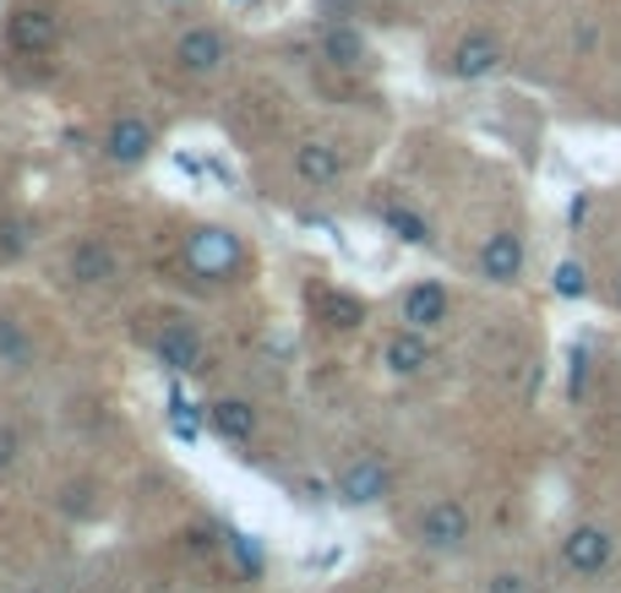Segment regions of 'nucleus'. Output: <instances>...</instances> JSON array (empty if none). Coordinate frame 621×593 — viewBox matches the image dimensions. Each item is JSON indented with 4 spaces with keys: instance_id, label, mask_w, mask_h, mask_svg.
Returning a JSON list of instances; mask_svg holds the SVG:
<instances>
[{
    "instance_id": "nucleus-9",
    "label": "nucleus",
    "mask_w": 621,
    "mask_h": 593,
    "mask_svg": "<svg viewBox=\"0 0 621 593\" xmlns=\"http://www.w3.org/2000/svg\"><path fill=\"white\" fill-rule=\"evenodd\" d=\"M502 66V39H491V34H469L458 50H453V77H464V83H480V77H491Z\"/></svg>"
},
{
    "instance_id": "nucleus-13",
    "label": "nucleus",
    "mask_w": 621,
    "mask_h": 593,
    "mask_svg": "<svg viewBox=\"0 0 621 593\" xmlns=\"http://www.w3.org/2000/svg\"><path fill=\"white\" fill-rule=\"evenodd\" d=\"M55 39H61V23H55V12H45V7H28V12H17V17H12V45H17V50H28V55H45V50H55Z\"/></svg>"
},
{
    "instance_id": "nucleus-17",
    "label": "nucleus",
    "mask_w": 621,
    "mask_h": 593,
    "mask_svg": "<svg viewBox=\"0 0 621 593\" xmlns=\"http://www.w3.org/2000/svg\"><path fill=\"white\" fill-rule=\"evenodd\" d=\"M322 50H328V61H333V66H344V72L366 66V39H360L350 23H333V28H328V39H322Z\"/></svg>"
},
{
    "instance_id": "nucleus-19",
    "label": "nucleus",
    "mask_w": 621,
    "mask_h": 593,
    "mask_svg": "<svg viewBox=\"0 0 621 593\" xmlns=\"http://www.w3.org/2000/svg\"><path fill=\"white\" fill-rule=\"evenodd\" d=\"M556 294H561V300H583V294H588L583 262H561V267H556Z\"/></svg>"
},
{
    "instance_id": "nucleus-6",
    "label": "nucleus",
    "mask_w": 621,
    "mask_h": 593,
    "mask_svg": "<svg viewBox=\"0 0 621 593\" xmlns=\"http://www.w3.org/2000/svg\"><path fill=\"white\" fill-rule=\"evenodd\" d=\"M447 305H453L447 289H442L436 278H426V283H409V289H404V300H398V321L431 332L436 321H447Z\"/></svg>"
},
{
    "instance_id": "nucleus-2",
    "label": "nucleus",
    "mask_w": 621,
    "mask_h": 593,
    "mask_svg": "<svg viewBox=\"0 0 621 593\" xmlns=\"http://www.w3.org/2000/svg\"><path fill=\"white\" fill-rule=\"evenodd\" d=\"M388 490H393V468H388V457H377V452L350 457V463L339 468V479H333V495H339L344 506H371V501H382Z\"/></svg>"
},
{
    "instance_id": "nucleus-3",
    "label": "nucleus",
    "mask_w": 621,
    "mask_h": 593,
    "mask_svg": "<svg viewBox=\"0 0 621 593\" xmlns=\"http://www.w3.org/2000/svg\"><path fill=\"white\" fill-rule=\"evenodd\" d=\"M610 560H616V539H610V528H599V522H578V528L561 539V566L578 571V577H599Z\"/></svg>"
},
{
    "instance_id": "nucleus-12",
    "label": "nucleus",
    "mask_w": 621,
    "mask_h": 593,
    "mask_svg": "<svg viewBox=\"0 0 621 593\" xmlns=\"http://www.w3.org/2000/svg\"><path fill=\"white\" fill-rule=\"evenodd\" d=\"M294 175H300L305 186H333V180L344 175V153H339L333 142H300V148H294Z\"/></svg>"
},
{
    "instance_id": "nucleus-10",
    "label": "nucleus",
    "mask_w": 621,
    "mask_h": 593,
    "mask_svg": "<svg viewBox=\"0 0 621 593\" xmlns=\"http://www.w3.org/2000/svg\"><path fill=\"white\" fill-rule=\"evenodd\" d=\"M104 153H110L115 164H142V159L153 153V126H148L142 115H121V121L110 126Z\"/></svg>"
},
{
    "instance_id": "nucleus-15",
    "label": "nucleus",
    "mask_w": 621,
    "mask_h": 593,
    "mask_svg": "<svg viewBox=\"0 0 621 593\" xmlns=\"http://www.w3.org/2000/svg\"><path fill=\"white\" fill-rule=\"evenodd\" d=\"M207 414H213L218 436H229V441H251V436H256V408H251L245 398H218Z\"/></svg>"
},
{
    "instance_id": "nucleus-4",
    "label": "nucleus",
    "mask_w": 621,
    "mask_h": 593,
    "mask_svg": "<svg viewBox=\"0 0 621 593\" xmlns=\"http://www.w3.org/2000/svg\"><path fill=\"white\" fill-rule=\"evenodd\" d=\"M186 262H191L197 278H224V273L240 267V245H235V235H224V229H197V235L186 240Z\"/></svg>"
},
{
    "instance_id": "nucleus-14",
    "label": "nucleus",
    "mask_w": 621,
    "mask_h": 593,
    "mask_svg": "<svg viewBox=\"0 0 621 593\" xmlns=\"http://www.w3.org/2000/svg\"><path fill=\"white\" fill-rule=\"evenodd\" d=\"M382 365H388L393 376H420V370L431 365V338H426L420 327H404L398 338H388Z\"/></svg>"
},
{
    "instance_id": "nucleus-11",
    "label": "nucleus",
    "mask_w": 621,
    "mask_h": 593,
    "mask_svg": "<svg viewBox=\"0 0 621 593\" xmlns=\"http://www.w3.org/2000/svg\"><path fill=\"white\" fill-rule=\"evenodd\" d=\"M115 251L104 245V240H83L77 251H72V262H66V273H72V283H83V289H104L110 278H115Z\"/></svg>"
},
{
    "instance_id": "nucleus-22",
    "label": "nucleus",
    "mask_w": 621,
    "mask_h": 593,
    "mask_svg": "<svg viewBox=\"0 0 621 593\" xmlns=\"http://www.w3.org/2000/svg\"><path fill=\"white\" fill-rule=\"evenodd\" d=\"M616 300H621V273H616Z\"/></svg>"
},
{
    "instance_id": "nucleus-5",
    "label": "nucleus",
    "mask_w": 621,
    "mask_h": 593,
    "mask_svg": "<svg viewBox=\"0 0 621 593\" xmlns=\"http://www.w3.org/2000/svg\"><path fill=\"white\" fill-rule=\"evenodd\" d=\"M175 61H180V72H191V77H213V72H224V61H229V39H224L218 28H191V34H180Z\"/></svg>"
},
{
    "instance_id": "nucleus-21",
    "label": "nucleus",
    "mask_w": 621,
    "mask_h": 593,
    "mask_svg": "<svg viewBox=\"0 0 621 593\" xmlns=\"http://www.w3.org/2000/svg\"><path fill=\"white\" fill-rule=\"evenodd\" d=\"M485 593H534V582H529L523 571H496V577L485 582Z\"/></svg>"
},
{
    "instance_id": "nucleus-7",
    "label": "nucleus",
    "mask_w": 621,
    "mask_h": 593,
    "mask_svg": "<svg viewBox=\"0 0 621 593\" xmlns=\"http://www.w3.org/2000/svg\"><path fill=\"white\" fill-rule=\"evenodd\" d=\"M159 365H169V370H180V376H197L202 370V338L186 327V321H164V332H159Z\"/></svg>"
},
{
    "instance_id": "nucleus-20",
    "label": "nucleus",
    "mask_w": 621,
    "mask_h": 593,
    "mask_svg": "<svg viewBox=\"0 0 621 593\" xmlns=\"http://www.w3.org/2000/svg\"><path fill=\"white\" fill-rule=\"evenodd\" d=\"M17 457H23V430L0 425V474H7V468H17Z\"/></svg>"
},
{
    "instance_id": "nucleus-16",
    "label": "nucleus",
    "mask_w": 621,
    "mask_h": 593,
    "mask_svg": "<svg viewBox=\"0 0 621 593\" xmlns=\"http://www.w3.org/2000/svg\"><path fill=\"white\" fill-rule=\"evenodd\" d=\"M34 365V338L23 332L17 316H0V370H28Z\"/></svg>"
},
{
    "instance_id": "nucleus-1",
    "label": "nucleus",
    "mask_w": 621,
    "mask_h": 593,
    "mask_svg": "<svg viewBox=\"0 0 621 593\" xmlns=\"http://www.w3.org/2000/svg\"><path fill=\"white\" fill-rule=\"evenodd\" d=\"M469 506L464 501H453V495H442V501H431L426 512H420V522H415V533H420V544L426 550H436V555H453V550H464L469 544Z\"/></svg>"
},
{
    "instance_id": "nucleus-18",
    "label": "nucleus",
    "mask_w": 621,
    "mask_h": 593,
    "mask_svg": "<svg viewBox=\"0 0 621 593\" xmlns=\"http://www.w3.org/2000/svg\"><path fill=\"white\" fill-rule=\"evenodd\" d=\"M382 224H388V229H393L404 245H426V240H431V224H426L420 213L398 207V202H393V207H382Z\"/></svg>"
},
{
    "instance_id": "nucleus-8",
    "label": "nucleus",
    "mask_w": 621,
    "mask_h": 593,
    "mask_svg": "<svg viewBox=\"0 0 621 593\" xmlns=\"http://www.w3.org/2000/svg\"><path fill=\"white\" fill-rule=\"evenodd\" d=\"M480 273H485L491 283H512V278L523 273V240H518L512 229H496V235L480 245Z\"/></svg>"
}]
</instances>
